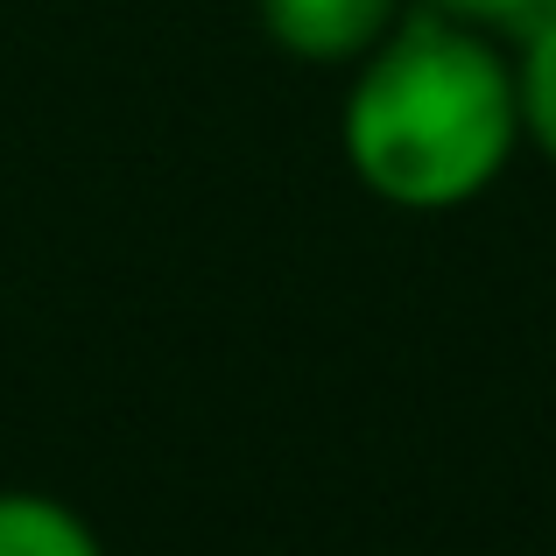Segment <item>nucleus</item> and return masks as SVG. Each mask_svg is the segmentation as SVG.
Returning <instances> with one entry per match:
<instances>
[{
  "instance_id": "f257e3e1",
  "label": "nucleus",
  "mask_w": 556,
  "mask_h": 556,
  "mask_svg": "<svg viewBox=\"0 0 556 556\" xmlns=\"http://www.w3.org/2000/svg\"><path fill=\"white\" fill-rule=\"evenodd\" d=\"M339 149L394 212H458L486 198L521 149L515 64L501 42L408 8L353 64Z\"/></svg>"
},
{
  "instance_id": "f03ea898",
  "label": "nucleus",
  "mask_w": 556,
  "mask_h": 556,
  "mask_svg": "<svg viewBox=\"0 0 556 556\" xmlns=\"http://www.w3.org/2000/svg\"><path fill=\"white\" fill-rule=\"evenodd\" d=\"M416 0H254L261 36L296 64H359Z\"/></svg>"
},
{
  "instance_id": "7ed1b4c3",
  "label": "nucleus",
  "mask_w": 556,
  "mask_h": 556,
  "mask_svg": "<svg viewBox=\"0 0 556 556\" xmlns=\"http://www.w3.org/2000/svg\"><path fill=\"white\" fill-rule=\"evenodd\" d=\"M0 556H106V543L56 493L0 486Z\"/></svg>"
},
{
  "instance_id": "20e7f679",
  "label": "nucleus",
  "mask_w": 556,
  "mask_h": 556,
  "mask_svg": "<svg viewBox=\"0 0 556 556\" xmlns=\"http://www.w3.org/2000/svg\"><path fill=\"white\" fill-rule=\"evenodd\" d=\"M507 64H515V106H521V141L529 149H543L556 163V14L543 28H529V36L507 50Z\"/></svg>"
},
{
  "instance_id": "39448f33",
  "label": "nucleus",
  "mask_w": 556,
  "mask_h": 556,
  "mask_svg": "<svg viewBox=\"0 0 556 556\" xmlns=\"http://www.w3.org/2000/svg\"><path fill=\"white\" fill-rule=\"evenodd\" d=\"M422 14H444V22L472 28V36L501 42V50H515L529 28H543L556 14V0H416Z\"/></svg>"
}]
</instances>
